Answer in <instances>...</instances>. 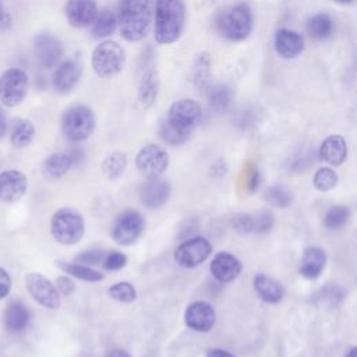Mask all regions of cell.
Here are the masks:
<instances>
[{"label":"cell","instance_id":"obj_1","mask_svg":"<svg viewBox=\"0 0 357 357\" xmlns=\"http://www.w3.org/2000/svg\"><path fill=\"white\" fill-rule=\"evenodd\" d=\"M184 0H155L152 7L153 36L159 45H172L180 39L185 26Z\"/></svg>","mask_w":357,"mask_h":357},{"label":"cell","instance_id":"obj_2","mask_svg":"<svg viewBox=\"0 0 357 357\" xmlns=\"http://www.w3.org/2000/svg\"><path fill=\"white\" fill-rule=\"evenodd\" d=\"M152 0H119L117 26L128 42L142 40L152 25Z\"/></svg>","mask_w":357,"mask_h":357},{"label":"cell","instance_id":"obj_3","mask_svg":"<svg viewBox=\"0 0 357 357\" xmlns=\"http://www.w3.org/2000/svg\"><path fill=\"white\" fill-rule=\"evenodd\" d=\"M215 25L223 39L230 42L245 40L254 29L252 10L244 1L229 4L219 10Z\"/></svg>","mask_w":357,"mask_h":357},{"label":"cell","instance_id":"obj_4","mask_svg":"<svg viewBox=\"0 0 357 357\" xmlns=\"http://www.w3.org/2000/svg\"><path fill=\"white\" fill-rule=\"evenodd\" d=\"M63 135L71 142H82L89 138L96 127L93 110L86 105H73L67 107L60 120Z\"/></svg>","mask_w":357,"mask_h":357},{"label":"cell","instance_id":"obj_5","mask_svg":"<svg viewBox=\"0 0 357 357\" xmlns=\"http://www.w3.org/2000/svg\"><path fill=\"white\" fill-rule=\"evenodd\" d=\"M50 233L53 238L63 245L77 244L85 233L82 215L73 208H61L56 211L52 216Z\"/></svg>","mask_w":357,"mask_h":357},{"label":"cell","instance_id":"obj_6","mask_svg":"<svg viewBox=\"0 0 357 357\" xmlns=\"http://www.w3.org/2000/svg\"><path fill=\"white\" fill-rule=\"evenodd\" d=\"M92 68L100 78L109 79L116 77L124 67L126 52L114 40L100 42L92 52Z\"/></svg>","mask_w":357,"mask_h":357},{"label":"cell","instance_id":"obj_7","mask_svg":"<svg viewBox=\"0 0 357 357\" xmlns=\"http://www.w3.org/2000/svg\"><path fill=\"white\" fill-rule=\"evenodd\" d=\"M201 106L194 99H178L173 102L169 107L167 116L163 120L172 130H174L183 138H188V135L194 131V128L201 121Z\"/></svg>","mask_w":357,"mask_h":357},{"label":"cell","instance_id":"obj_8","mask_svg":"<svg viewBox=\"0 0 357 357\" xmlns=\"http://www.w3.org/2000/svg\"><path fill=\"white\" fill-rule=\"evenodd\" d=\"M29 89L28 74L18 67H11L0 75V102L6 107L22 103Z\"/></svg>","mask_w":357,"mask_h":357},{"label":"cell","instance_id":"obj_9","mask_svg":"<svg viewBox=\"0 0 357 357\" xmlns=\"http://www.w3.org/2000/svg\"><path fill=\"white\" fill-rule=\"evenodd\" d=\"M135 165L138 172L146 178L159 177L169 166V153L158 144H148L138 151Z\"/></svg>","mask_w":357,"mask_h":357},{"label":"cell","instance_id":"obj_10","mask_svg":"<svg viewBox=\"0 0 357 357\" xmlns=\"http://www.w3.org/2000/svg\"><path fill=\"white\" fill-rule=\"evenodd\" d=\"M145 227L142 215L137 211H126L117 216L112 226V237L120 245H130L138 240Z\"/></svg>","mask_w":357,"mask_h":357},{"label":"cell","instance_id":"obj_11","mask_svg":"<svg viewBox=\"0 0 357 357\" xmlns=\"http://www.w3.org/2000/svg\"><path fill=\"white\" fill-rule=\"evenodd\" d=\"M25 287L29 296L42 307L47 310H56L60 307V293L56 286L43 275L31 272L25 276Z\"/></svg>","mask_w":357,"mask_h":357},{"label":"cell","instance_id":"obj_12","mask_svg":"<svg viewBox=\"0 0 357 357\" xmlns=\"http://www.w3.org/2000/svg\"><path fill=\"white\" fill-rule=\"evenodd\" d=\"M212 252L211 243L204 237H192L181 243L174 251V261L185 269H192L208 259Z\"/></svg>","mask_w":357,"mask_h":357},{"label":"cell","instance_id":"obj_13","mask_svg":"<svg viewBox=\"0 0 357 357\" xmlns=\"http://www.w3.org/2000/svg\"><path fill=\"white\" fill-rule=\"evenodd\" d=\"M63 45L59 38L52 33H38L33 39V54L36 63L45 68H54L63 59Z\"/></svg>","mask_w":357,"mask_h":357},{"label":"cell","instance_id":"obj_14","mask_svg":"<svg viewBox=\"0 0 357 357\" xmlns=\"http://www.w3.org/2000/svg\"><path fill=\"white\" fill-rule=\"evenodd\" d=\"M82 75V64L78 59H67L60 61L53 71L52 85L59 93L71 92L79 82Z\"/></svg>","mask_w":357,"mask_h":357},{"label":"cell","instance_id":"obj_15","mask_svg":"<svg viewBox=\"0 0 357 357\" xmlns=\"http://www.w3.org/2000/svg\"><path fill=\"white\" fill-rule=\"evenodd\" d=\"M98 11L95 0H67L64 7L67 22L77 29L91 26Z\"/></svg>","mask_w":357,"mask_h":357},{"label":"cell","instance_id":"obj_16","mask_svg":"<svg viewBox=\"0 0 357 357\" xmlns=\"http://www.w3.org/2000/svg\"><path fill=\"white\" fill-rule=\"evenodd\" d=\"M185 325L197 332H209L216 322V312L206 301L191 303L184 312Z\"/></svg>","mask_w":357,"mask_h":357},{"label":"cell","instance_id":"obj_17","mask_svg":"<svg viewBox=\"0 0 357 357\" xmlns=\"http://www.w3.org/2000/svg\"><path fill=\"white\" fill-rule=\"evenodd\" d=\"M28 188L26 176L17 169H8L0 173V201L17 202L21 199Z\"/></svg>","mask_w":357,"mask_h":357},{"label":"cell","instance_id":"obj_18","mask_svg":"<svg viewBox=\"0 0 357 357\" xmlns=\"http://www.w3.org/2000/svg\"><path fill=\"white\" fill-rule=\"evenodd\" d=\"M273 47L279 57L284 60H293L301 56L305 49V43L304 38L298 32L289 28H280L275 33Z\"/></svg>","mask_w":357,"mask_h":357},{"label":"cell","instance_id":"obj_19","mask_svg":"<svg viewBox=\"0 0 357 357\" xmlns=\"http://www.w3.org/2000/svg\"><path fill=\"white\" fill-rule=\"evenodd\" d=\"M241 269L243 266L240 259L236 255L225 251L218 252L209 264V271L212 276L222 283L234 280L240 275Z\"/></svg>","mask_w":357,"mask_h":357},{"label":"cell","instance_id":"obj_20","mask_svg":"<svg viewBox=\"0 0 357 357\" xmlns=\"http://www.w3.org/2000/svg\"><path fill=\"white\" fill-rule=\"evenodd\" d=\"M169 194H170V184L166 180H163L160 176L148 178L141 185V190H139L141 202L151 209L162 206L167 201Z\"/></svg>","mask_w":357,"mask_h":357},{"label":"cell","instance_id":"obj_21","mask_svg":"<svg viewBox=\"0 0 357 357\" xmlns=\"http://www.w3.org/2000/svg\"><path fill=\"white\" fill-rule=\"evenodd\" d=\"M347 158V142L339 135L326 137L319 146V159L331 166H340Z\"/></svg>","mask_w":357,"mask_h":357},{"label":"cell","instance_id":"obj_22","mask_svg":"<svg viewBox=\"0 0 357 357\" xmlns=\"http://www.w3.org/2000/svg\"><path fill=\"white\" fill-rule=\"evenodd\" d=\"M4 326L11 333L24 332L31 322V311L22 301H11L4 310Z\"/></svg>","mask_w":357,"mask_h":357},{"label":"cell","instance_id":"obj_23","mask_svg":"<svg viewBox=\"0 0 357 357\" xmlns=\"http://www.w3.org/2000/svg\"><path fill=\"white\" fill-rule=\"evenodd\" d=\"M159 92V78L158 73L153 68V66H148L144 68L142 75L139 78V85H138V102L144 109L151 107Z\"/></svg>","mask_w":357,"mask_h":357},{"label":"cell","instance_id":"obj_24","mask_svg":"<svg viewBox=\"0 0 357 357\" xmlns=\"http://www.w3.org/2000/svg\"><path fill=\"white\" fill-rule=\"evenodd\" d=\"M326 264V254L321 247H308L301 258L300 275L307 279L318 278Z\"/></svg>","mask_w":357,"mask_h":357},{"label":"cell","instance_id":"obj_25","mask_svg":"<svg viewBox=\"0 0 357 357\" xmlns=\"http://www.w3.org/2000/svg\"><path fill=\"white\" fill-rule=\"evenodd\" d=\"M254 289L265 303L271 304L279 303L284 296L283 286L276 279L265 273H258L254 276Z\"/></svg>","mask_w":357,"mask_h":357},{"label":"cell","instance_id":"obj_26","mask_svg":"<svg viewBox=\"0 0 357 357\" xmlns=\"http://www.w3.org/2000/svg\"><path fill=\"white\" fill-rule=\"evenodd\" d=\"M212 61L206 52L197 54L191 67V81L198 91H206L211 81Z\"/></svg>","mask_w":357,"mask_h":357},{"label":"cell","instance_id":"obj_27","mask_svg":"<svg viewBox=\"0 0 357 357\" xmlns=\"http://www.w3.org/2000/svg\"><path fill=\"white\" fill-rule=\"evenodd\" d=\"M307 33L314 40H325L328 39L335 29V22L332 17L326 13H318L308 18L305 25Z\"/></svg>","mask_w":357,"mask_h":357},{"label":"cell","instance_id":"obj_28","mask_svg":"<svg viewBox=\"0 0 357 357\" xmlns=\"http://www.w3.org/2000/svg\"><path fill=\"white\" fill-rule=\"evenodd\" d=\"M35 126L28 119L14 120L10 130V142L14 148H26L35 138Z\"/></svg>","mask_w":357,"mask_h":357},{"label":"cell","instance_id":"obj_29","mask_svg":"<svg viewBox=\"0 0 357 357\" xmlns=\"http://www.w3.org/2000/svg\"><path fill=\"white\" fill-rule=\"evenodd\" d=\"M116 28H117L116 14L109 8H103V10L98 11V14L91 25V32H92L93 38L105 39V38L113 35Z\"/></svg>","mask_w":357,"mask_h":357},{"label":"cell","instance_id":"obj_30","mask_svg":"<svg viewBox=\"0 0 357 357\" xmlns=\"http://www.w3.org/2000/svg\"><path fill=\"white\" fill-rule=\"evenodd\" d=\"M73 166V160L66 152H54L49 155L43 162V172L46 176L52 178L63 177L70 167Z\"/></svg>","mask_w":357,"mask_h":357},{"label":"cell","instance_id":"obj_31","mask_svg":"<svg viewBox=\"0 0 357 357\" xmlns=\"http://www.w3.org/2000/svg\"><path fill=\"white\" fill-rule=\"evenodd\" d=\"M206 96H208V103L209 107L213 109L218 113L226 112L231 103V89L225 85V84H218V85H209L206 89Z\"/></svg>","mask_w":357,"mask_h":357},{"label":"cell","instance_id":"obj_32","mask_svg":"<svg viewBox=\"0 0 357 357\" xmlns=\"http://www.w3.org/2000/svg\"><path fill=\"white\" fill-rule=\"evenodd\" d=\"M57 266L67 275L81 279V280H85V282H99V280H103V278H105L103 273H100L99 271H96L88 265H84V264L60 261V262H57Z\"/></svg>","mask_w":357,"mask_h":357},{"label":"cell","instance_id":"obj_33","mask_svg":"<svg viewBox=\"0 0 357 357\" xmlns=\"http://www.w3.org/2000/svg\"><path fill=\"white\" fill-rule=\"evenodd\" d=\"M127 166V156L123 152H112L102 162V172L107 178H117Z\"/></svg>","mask_w":357,"mask_h":357},{"label":"cell","instance_id":"obj_34","mask_svg":"<svg viewBox=\"0 0 357 357\" xmlns=\"http://www.w3.org/2000/svg\"><path fill=\"white\" fill-rule=\"evenodd\" d=\"M265 201L278 208H287L293 201V194L287 187L282 184H275L266 188Z\"/></svg>","mask_w":357,"mask_h":357},{"label":"cell","instance_id":"obj_35","mask_svg":"<svg viewBox=\"0 0 357 357\" xmlns=\"http://www.w3.org/2000/svg\"><path fill=\"white\" fill-rule=\"evenodd\" d=\"M337 180H339V177H337V174L333 169L321 167L315 172V174L312 177V184L318 191L326 192V191H331L332 188L336 187Z\"/></svg>","mask_w":357,"mask_h":357},{"label":"cell","instance_id":"obj_36","mask_svg":"<svg viewBox=\"0 0 357 357\" xmlns=\"http://www.w3.org/2000/svg\"><path fill=\"white\" fill-rule=\"evenodd\" d=\"M107 294L119 303H132L137 297V290L130 282H119L107 289Z\"/></svg>","mask_w":357,"mask_h":357},{"label":"cell","instance_id":"obj_37","mask_svg":"<svg viewBox=\"0 0 357 357\" xmlns=\"http://www.w3.org/2000/svg\"><path fill=\"white\" fill-rule=\"evenodd\" d=\"M350 219V209L343 205L332 206L324 218V223L329 229H339L344 226Z\"/></svg>","mask_w":357,"mask_h":357},{"label":"cell","instance_id":"obj_38","mask_svg":"<svg viewBox=\"0 0 357 357\" xmlns=\"http://www.w3.org/2000/svg\"><path fill=\"white\" fill-rule=\"evenodd\" d=\"M102 264H103L105 269H107V271H117V269H121L123 266H126L127 257L123 252L112 251L107 255H105Z\"/></svg>","mask_w":357,"mask_h":357},{"label":"cell","instance_id":"obj_39","mask_svg":"<svg viewBox=\"0 0 357 357\" xmlns=\"http://www.w3.org/2000/svg\"><path fill=\"white\" fill-rule=\"evenodd\" d=\"M273 225V218L272 213L262 211L258 212L255 216H252V231L257 233H264L268 231Z\"/></svg>","mask_w":357,"mask_h":357},{"label":"cell","instance_id":"obj_40","mask_svg":"<svg viewBox=\"0 0 357 357\" xmlns=\"http://www.w3.org/2000/svg\"><path fill=\"white\" fill-rule=\"evenodd\" d=\"M103 258H105V252L103 251L93 250V251H85V252L79 254L77 257V262L89 266V264H100L103 261Z\"/></svg>","mask_w":357,"mask_h":357},{"label":"cell","instance_id":"obj_41","mask_svg":"<svg viewBox=\"0 0 357 357\" xmlns=\"http://www.w3.org/2000/svg\"><path fill=\"white\" fill-rule=\"evenodd\" d=\"M56 289L60 294L63 296H70L74 290H75V284L74 282L68 278V276H59L56 279Z\"/></svg>","mask_w":357,"mask_h":357},{"label":"cell","instance_id":"obj_42","mask_svg":"<svg viewBox=\"0 0 357 357\" xmlns=\"http://www.w3.org/2000/svg\"><path fill=\"white\" fill-rule=\"evenodd\" d=\"M233 226L236 230L243 231V233H248L252 231V216L251 215H240L234 218Z\"/></svg>","mask_w":357,"mask_h":357},{"label":"cell","instance_id":"obj_43","mask_svg":"<svg viewBox=\"0 0 357 357\" xmlns=\"http://www.w3.org/2000/svg\"><path fill=\"white\" fill-rule=\"evenodd\" d=\"M11 278L8 275V272L0 266V300H3L6 296H8L10 290H11Z\"/></svg>","mask_w":357,"mask_h":357},{"label":"cell","instance_id":"obj_44","mask_svg":"<svg viewBox=\"0 0 357 357\" xmlns=\"http://www.w3.org/2000/svg\"><path fill=\"white\" fill-rule=\"evenodd\" d=\"M206 357H236V356L231 354V353L227 351V350L215 347V349H209V350L206 351Z\"/></svg>","mask_w":357,"mask_h":357},{"label":"cell","instance_id":"obj_45","mask_svg":"<svg viewBox=\"0 0 357 357\" xmlns=\"http://www.w3.org/2000/svg\"><path fill=\"white\" fill-rule=\"evenodd\" d=\"M8 131V121H7V116L4 113V110L0 107V138L6 137Z\"/></svg>","mask_w":357,"mask_h":357},{"label":"cell","instance_id":"obj_46","mask_svg":"<svg viewBox=\"0 0 357 357\" xmlns=\"http://www.w3.org/2000/svg\"><path fill=\"white\" fill-rule=\"evenodd\" d=\"M258 184H259V173H258V170H254L250 177V181H248L250 191H255L258 188Z\"/></svg>","mask_w":357,"mask_h":357},{"label":"cell","instance_id":"obj_47","mask_svg":"<svg viewBox=\"0 0 357 357\" xmlns=\"http://www.w3.org/2000/svg\"><path fill=\"white\" fill-rule=\"evenodd\" d=\"M7 21H8V14H7V11H6L4 6H3V1L0 0V31L4 29Z\"/></svg>","mask_w":357,"mask_h":357},{"label":"cell","instance_id":"obj_48","mask_svg":"<svg viewBox=\"0 0 357 357\" xmlns=\"http://www.w3.org/2000/svg\"><path fill=\"white\" fill-rule=\"evenodd\" d=\"M106 357H131L126 350H121V349H114V350H110Z\"/></svg>","mask_w":357,"mask_h":357},{"label":"cell","instance_id":"obj_49","mask_svg":"<svg viewBox=\"0 0 357 357\" xmlns=\"http://www.w3.org/2000/svg\"><path fill=\"white\" fill-rule=\"evenodd\" d=\"M344 357H357V347L356 346H351L347 351H346V356Z\"/></svg>","mask_w":357,"mask_h":357},{"label":"cell","instance_id":"obj_50","mask_svg":"<svg viewBox=\"0 0 357 357\" xmlns=\"http://www.w3.org/2000/svg\"><path fill=\"white\" fill-rule=\"evenodd\" d=\"M335 3H337V4H343V6H346V4H351L353 3V0H333Z\"/></svg>","mask_w":357,"mask_h":357}]
</instances>
